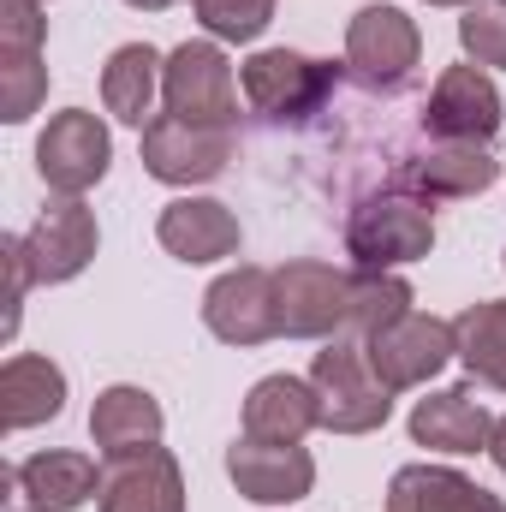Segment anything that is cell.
<instances>
[{"mask_svg": "<svg viewBox=\"0 0 506 512\" xmlns=\"http://www.w3.org/2000/svg\"><path fill=\"white\" fill-rule=\"evenodd\" d=\"M453 340H459V364L477 387L506 393V298H483L471 310L453 316Z\"/></svg>", "mask_w": 506, "mask_h": 512, "instance_id": "cb8c5ba5", "label": "cell"}, {"mask_svg": "<svg viewBox=\"0 0 506 512\" xmlns=\"http://www.w3.org/2000/svg\"><path fill=\"white\" fill-rule=\"evenodd\" d=\"M489 435H495V417L477 399V387H441L411 405V441L429 453H459V459L489 453Z\"/></svg>", "mask_w": 506, "mask_h": 512, "instance_id": "2e32d148", "label": "cell"}, {"mask_svg": "<svg viewBox=\"0 0 506 512\" xmlns=\"http://www.w3.org/2000/svg\"><path fill=\"white\" fill-rule=\"evenodd\" d=\"M399 316H411V286L399 274H387V268H358L352 274V322H346V334L352 340H376L381 328L399 322Z\"/></svg>", "mask_w": 506, "mask_h": 512, "instance_id": "d4e9b609", "label": "cell"}, {"mask_svg": "<svg viewBox=\"0 0 506 512\" xmlns=\"http://www.w3.org/2000/svg\"><path fill=\"white\" fill-rule=\"evenodd\" d=\"M459 48L471 66L506 72V0H471L459 18Z\"/></svg>", "mask_w": 506, "mask_h": 512, "instance_id": "4316f807", "label": "cell"}, {"mask_svg": "<svg viewBox=\"0 0 506 512\" xmlns=\"http://www.w3.org/2000/svg\"><path fill=\"white\" fill-rule=\"evenodd\" d=\"M417 54H423V36H417V24L399 12V6H364L352 24H346V66L370 84V90H399L405 78H411V66H417Z\"/></svg>", "mask_w": 506, "mask_h": 512, "instance_id": "30bf717a", "label": "cell"}, {"mask_svg": "<svg viewBox=\"0 0 506 512\" xmlns=\"http://www.w3.org/2000/svg\"><path fill=\"white\" fill-rule=\"evenodd\" d=\"M233 161V126H197L179 114H155L143 126V173L161 185H209Z\"/></svg>", "mask_w": 506, "mask_h": 512, "instance_id": "52a82bcc", "label": "cell"}, {"mask_svg": "<svg viewBox=\"0 0 506 512\" xmlns=\"http://www.w3.org/2000/svg\"><path fill=\"white\" fill-rule=\"evenodd\" d=\"M501 179L489 143H435L429 155H417L405 167V191L423 203H459V197H483Z\"/></svg>", "mask_w": 506, "mask_h": 512, "instance_id": "e0dca14e", "label": "cell"}, {"mask_svg": "<svg viewBox=\"0 0 506 512\" xmlns=\"http://www.w3.org/2000/svg\"><path fill=\"white\" fill-rule=\"evenodd\" d=\"M387 512H506V501L447 465H399L387 483Z\"/></svg>", "mask_w": 506, "mask_h": 512, "instance_id": "44dd1931", "label": "cell"}, {"mask_svg": "<svg viewBox=\"0 0 506 512\" xmlns=\"http://www.w3.org/2000/svg\"><path fill=\"white\" fill-rule=\"evenodd\" d=\"M227 477L256 507H292V501H304L316 489V459L298 441L280 447V441H251L245 435V441L227 447Z\"/></svg>", "mask_w": 506, "mask_h": 512, "instance_id": "4fadbf2b", "label": "cell"}, {"mask_svg": "<svg viewBox=\"0 0 506 512\" xmlns=\"http://www.w3.org/2000/svg\"><path fill=\"white\" fill-rule=\"evenodd\" d=\"M12 483H18V495H24L30 507L72 512V507H84V501H96L102 471H96L90 453H36V459H24V465L12 471Z\"/></svg>", "mask_w": 506, "mask_h": 512, "instance_id": "7402d4cb", "label": "cell"}, {"mask_svg": "<svg viewBox=\"0 0 506 512\" xmlns=\"http://www.w3.org/2000/svg\"><path fill=\"white\" fill-rule=\"evenodd\" d=\"M60 411H66V370L60 364H48L36 352L6 358V370H0V429L6 435L54 423Z\"/></svg>", "mask_w": 506, "mask_h": 512, "instance_id": "ffe728a7", "label": "cell"}, {"mask_svg": "<svg viewBox=\"0 0 506 512\" xmlns=\"http://www.w3.org/2000/svg\"><path fill=\"white\" fill-rule=\"evenodd\" d=\"M429 6H471V0H429Z\"/></svg>", "mask_w": 506, "mask_h": 512, "instance_id": "d6a6232c", "label": "cell"}, {"mask_svg": "<svg viewBox=\"0 0 506 512\" xmlns=\"http://www.w3.org/2000/svg\"><path fill=\"white\" fill-rule=\"evenodd\" d=\"M161 102L179 120L197 126H233L239 120V78L221 42H179L161 66Z\"/></svg>", "mask_w": 506, "mask_h": 512, "instance_id": "277c9868", "label": "cell"}, {"mask_svg": "<svg viewBox=\"0 0 506 512\" xmlns=\"http://www.w3.org/2000/svg\"><path fill=\"white\" fill-rule=\"evenodd\" d=\"M346 251L358 268H405L435 251V209L411 191L364 197L346 221Z\"/></svg>", "mask_w": 506, "mask_h": 512, "instance_id": "7a4b0ae2", "label": "cell"}, {"mask_svg": "<svg viewBox=\"0 0 506 512\" xmlns=\"http://www.w3.org/2000/svg\"><path fill=\"white\" fill-rule=\"evenodd\" d=\"M423 131L441 143H495L501 131V90L483 66H447L423 102Z\"/></svg>", "mask_w": 506, "mask_h": 512, "instance_id": "9c48e42d", "label": "cell"}, {"mask_svg": "<svg viewBox=\"0 0 506 512\" xmlns=\"http://www.w3.org/2000/svg\"><path fill=\"white\" fill-rule=\"evenodd\" d=\"M114 167V137L90 108H66L54 114L36 137V173L54 197H84L90 185H102Z\"/></svg>", "mask_w": 506, "mask_h": 512, "instance_id": "5b68a950", "label": "cell"}, {"mask_svg": "<svg viewBox=\"0 0 506 512\" xmlns=\"http://www.w3.org/2000/svg\"><path fill=\"white\" fill-rule=\"evenodd\" d=\"M310 382L322 399V429H334V435H370L393 417V387L376 376L364 340H352V334H334L316 352Z\"/></svg>", "mask_w": 506, "mask_h": 512, "instance_id": "6da1fadb", "label": "cell"}, {"mask_svg": "<svg viewBox=\"0 0 506 512\" xmlns=\"http://www.w3.org/2000/svg\"><path fill=\"white\" fill-rule=\"evenodd\" d=\"M0 262H6V340H12V334H18V310H24V292H30L36 268H30V256H24V239H18V233H6V239H0Z\"/></svg>", "mask_w": 506, "mask_h": 512, "instance_id": "f546056e", "label": "cell"}, {"mask_svg": "<svg viewBox=\"0 0 506 512\" xmlns=\"http://www.w3.org/2000/svg\"><path fill=\"white\" fill-rule=\"evenodd\" d=\"M155 239L173 262L203 268V262H221L239 251V215L215 197H173L155 221Z\"/></svg>", "mask_w": 506, "mask_h": 512, "instance_id": "9a60e30c", "label": "cell"}, {"mask_svg": "<svg viewBox=\"0 0 506 512\" xmlns=\"http://www.w3.org/2000/svg\"><path fill=\"white\" fill-rule=\"evenodd\" d=\"M18 512H48V507H18Z\"/></svg>", "mask_w": 506, "mask_h": 512, "instance_id": "836d02e7", "label": "cell"}, {"mask_svg": "<svg viewBox=\"0 0 506 512\" xmlns=\"http://www.w3.org/2000/svg\"><path fill=\"white\" fill-rule=\"evenodd\" d=\"M274 304H280L286 340H334L352 322V274H340L334 262L298 256L274 268Z\"/></svg>", "mask_w": 506, "mask_h": 512, "instance_id": "3957f363", "label": "cell"}, {"mask_svg": "<svg viewBox=\"0 0 506 512\" xmlns=\"http://www.w3.org/2000/svg\"><path fill=\"white\" fill-rule=\"evenodd\" d=\"M96 512H185V471L167 447L120 453L102 465Z\"/></svg>", "mask_w": 506, "mask_h": 512, "instance_id": "5bb4252c", "label": "cell"}, {"mask_svg": "<svg viewBox=\"0 0 506 512\" xmlns=\"http://www.w3.org/2000/svg\"><path fill=\"white\" fill-rule=\"evenodd\" d=\"M161 429H167V417H161V405H155L149 387L114 382V387H102L96 405H90V441H96L108 459L161 447Z\"/></svg>", "mask_w": 506, "mask_h": 512, "instance_id": "d6986e66", "label": "cell"}, {"mask_svg": "<svg viewBox=\"0 0 506 512\" xmlns=\"http://www.w3.org/2000/svg\"><path fill=\"white\" fill-rule=\"evenodd\" d=\"M310 429H322V399H316V382L304 376H262V382L245 393V435L251 441H304Z\"/></svg>", "mask_w": 506, "mask_h": 512, "instance_id": "ac0fdd59", "label": "cell"}, {"mask_svg": "<svg viewBox=\"0 0 506 512\" xmlns=\"http://www.w3.org/2000/svg\"><path fill=\"white\" fill-rule=\"evenodd\" d=\"M364 352H370L381 382L393 387V393H405V387H423L429 376H441L459 358V340H453V322L411 310V316L387 322L376 340H364Z\"/></svg>", "mask_w": 506, "mask_h": 512, "instance_id": "ba28073f", "label": "cell"}, {"mask_svg": "<svg viewBox=\"0 0 506 512\" xmlns=\"http://www.w3.org/2000/svg\"><path fill=\"white\" fill-rule=\"evenodd\" d=\"M42 36H48L42 0H0V48H30V54H42Z\"/></svg>", "mask_w": 506, "mask_h": 512, "instance_id": "f1b7e54d", "label": "cell"}, {"mask_svg": "<svg viewBox=\"0 0 506 512\" xmlns=\"http://www.w3.org/2000/svg\"><path fill=\"white\" fill-rule=\"evenodd\" d=\"M191 12L215 42H256L274 24V0H191Z\"/></svg>", "mask_w": 506, "mask_h": 512, "instance_id": "83f0119b", "label": "cell"}, {"mask_svg": "<svg viewBox=\"0 0 506 512\" xmlns=\"http://www.w3.org/2000/svg\"><path fill=\"white\" fill-rule=\"evenodd\" d=\"M126 6H137V12H161V6H173V0H126Z\"/></svg>", "mask_w": 506, "mask_h": 512, "instance_id": "1f68e13d", "label": "cell"}, {"mask_svg": "<svg viewBox=\"0 0 506 512\" xmlns=\"http://www.w3.org/2000/svg\"><path fill=\"white\" fill-rule=\"evenodd\" d=\"M48 96V66L30 48H0V120L24 126Z\"/></svg>", "mask_w": 506, "mask_h": 512, "instance_id": "484cf974", "label": "cell"}, {"mask_svg": "<svg viewBox=\"0 0 506 512\" xmlns=\"http://www.w3.org/2000/svg\"><path fill=\"white\" fill-rule=\"evenodd\" d=\"M489 459L506 471V417H495V435H489Z\"/></svg>", "mask_w": 506, "mask_h": 512, "instance_id": "4dcf8cb0", "label": "cell"}, {"mask_svg": "<svg viewBox=\"0 0 506 512\" xmlns=\"http://www.w3.org/2000/svg\"><path fill=\"white\" fill-rule=\"evenodd\" d=\"M96 245H102L96 215H90L78 197H54V203L30 221V233H24V256H30V268H36L42 286L78 280V274L96 262Z\"/></svg>", "mask_w": 506, "mask_h": 512, "instance_id": "7c38bea8", "label": "cell"}, {"mask_svg": "<svg viewBox=\"0 0 506 512\" xmlns=\"http://www.w3.org/2000/svg\"><path fill=\"white\" fill-rule=\"evenodd\" d=\"M161 54L149 48V42H126V48H114L108 54V66H102V108L120 120V126H149L155 114V90H161Z\"/></svg>", "mask_w": 506, "mask_h": 512, "instance_id": "603a6c76", "label": "cell"}, {"mask_svg": "<svg viewBox=\"0 0 506 512\" xmlns=\"http://www.w3.org/2000/svg\"><path fill=\"white\" fill-rule=\"evenodd\" d=\"M203 322L221 346H262L280 334V304H274V274L268 268H227L203 292Z\"/></svg>", "mask_w": 506, "mask_h": 512, "instance_id": "8fae6325", "label": "cell"}, {"mask_svg": "<svg viewBox=\"0 0 506 512\" xmlns=\"http://www.w3.org/2000/svg\"><path fill=\"white\" fill-rule=\"evenodd\" d=\"M239 90L262 120H310L328 96H334V66L292 54V48H262L245 60Z\"/></svg>", "mask_w": 506, "mask_h": 512, "instance_id": "8992f818", "label": "cell"}]
</instances>
